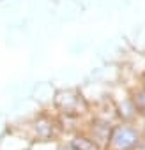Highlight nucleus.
Masks as SVG:
<instances>
[{
	"label": "nucleus",
	"mask_w": 145,
	"mask_h": 150,
	"mask_svg": "<svg viewBox=\"0 0 145 150\" xmlns=\"http://www.w3.org/2000/svg\"><path fill=\"white\" fill-rule=\"evenodd\" d=\"M18 127L25 132L30 143H43V141H60L64 138L60 120L51 108H43L36 111L30 118L18 124Z\"/></svg>",
	"instance_id": "obj_1"
},
{
	"label": "nucleus",
	"mask_w": 145,
	"mask_h": 150,
	"mask_svg": "<svg viewBox=\"0 0 145 150\" xmlns=\"http://www.w3.org/2000/svg\"><path fill=\"white\" fill-rule=\"evenodd\" d=\"M58 118H69V120H78L85 122L90 115V103L83 96L80 88H60L51 97L50 106Z\"/></svg>",
	"instance_id": "obj_2"
},
{
	"label": "nucleus",
	"mask_w": 145,
	"mask_h": 150,
	"mask_svg": "<svg viewBox=\"0 0 145 150\" xmlns=\"http://www.w3.org/2000/svg\"><path fill=\"white\" fill-rule=\"evenodd\" d=\"M145 141L140 122L117 120L112 127L106 150H136Z\"/></svg>",
	"instance_id": "obj_3"
},
{
	"label": "nucleus",
	"mask_w": 145,
	"mask_h": 150,
	"mask_svg": "<svg viewBox=\"0 0 145 150\" xmlns=\"http://www.w3.org/2000/svg\"><path fill=\"white\" fill-rule=\"evenodd\" d=\"M108 96L112 99L117 120H120V122H140L138 115H136V108H134L133 99H131V92L127 87L119 83L112 92H108Z\"/></svg>",
	"instance_id": "obj_4"
},
{
	"label": "nucleus",
	"mask_w": 145,
	"mask_h": 150,
	"mask_svg": "<svg viewBox=\"0 0 145 150\" xmlns=\"http://www.w3.org/2000/svg\"><path fill=\"white\" fill-rule=\"evenodd\" d=\"M30 139L18 125H9L0 134V150H28Z\"/></svg>",
	"instance_id": "obj_5"
},
{
	"label": "nucleus",
	"mask_w": 145,
	"mask_h": 150,
	"mask_svg": "<svg viewBox=\"0 0 145 150\" xmlns=\"http://www.w3.org/2000/svg\"><path fill=\"white\" fill-rule=\"evenodd\" d=\"M112 127H113V124L104 122V120H99V118H94V117H90V115H89V118H87L85 124H83V131H85L97 145H101L104 150H106V145H108V139H110Z\"/></svg>",
	"instance_id": "obj_6"
},
{
	"label": "nucleus",
	"mask_w": 145,
	"mask_h": 150,
	"mask_svg": "<svg viewBox=\"0 0 145 150\" xmlns=\"http://www.w3.org/2000/svg\"><path fill=\"white\" fill-rule=\"evenodd\" d=\"M62 139H65L75 150H104L101 145H97L83 129H78L75 132H71L67 136H64Z\"/></svg>",
	"instance_id": "obj_7"
},
{
	"label": "nucleus",
	"mask_w": 145,
	"mask_h": 150,
	"mask_svg": "<svg viewBox=\"0 0 145 150\" xmlns=\"http://www.w3.org/2000/svg\"><path fill=\"white\" fill-rule=\"evenodd\" d=\"M126 71L131 72L133 76L140 78L141 74L145 72V53H141V51H131L127 55Z\"/></svg>",
	"instance_id": "obj_8"
},
{
	"label": "nucleus",
	"mask_w": 145,
	"mask_h": 150,
	"mask_svg": "<svg viewBox=\"0 0 145 150\" xmlns=\"http://www.w3.org/2000/svg\"><path fill=\"white\" fill-rule=\"evenodd\" d=\"M131 92V99H133V104L136 108V115H138V120L140 122H145V88L140 87V83L133 88H129Z\"/></svg>",
	"instance_id": "obj_9"
},
{
	"label": "nucleus",
	"mask_w": 145,
	"mask_h": 150,
	"mask_svg": "<svg viewBox=\"0 0 145 150\" xmlns=\"http://www.w3.org/2000/svg\"><path fill=\"white\" fill-rule=\"evenodd\" d=\"M58 141H43V143H32L30 150H57Z\"/></svg>",
	"instance_id": "obj_10"
},
{
	"label": "nucleus",
	"mask_w": 145,
	"mask_h": 150,
	"mask_svg": "<svg viewBox=\"0 0 145 150\" xmlns=\"http://www.w3.org/2000/svg\"><path fill=\"white\" fill-rule=\"evenodd\" d=\"M57 150H75V148H72L65 139H60V141L57 143Z\"/></svg>",
	"instance_id": "obj_11"
},
{
	"label": "nucleus",
	"mask_w": 145,
	"mask_h": 150,
	"mask_svg": "<svg viewBox=\"0 0 145 150\" xmlns=\"http://www.w3.org/2000/svg\"><path fill=\"white\" fill-rule=\"evenodd\" d=\"M138 83H140V87H143V88H145V72L138 78Z\"/></svg>",
	"instance_id": "obj_12"
},
{
	"label": "nucleus",
	"mask_w": 145,
	"mask_h": 150,
	"mask_svg": "<svg viewBox=\"0 0 145 150\" xmlns=\"http://www.w3.org/2000/svg\"><path fill=\"white\" fill-rule=\"evenodd\" d=\"M141 124V131H143V138H145V122H140Z\"/></svg>",
	"instance_id": "obj_13"
},
{
	"label": "nucleus",
	"mask_w": 145,
	"mask_h": 150,
	"mask_svg": "<svg viewBox=\"0 0 145 150\" xmlns=\"http://www.w3.org/2000/svg\"><path fill=\"white\" fill-rule=\"evenodd\" d=\"M28 150H30V148H28Z\"/></svg>",
	"instance_id": "obj_14"
}]
</instances>
